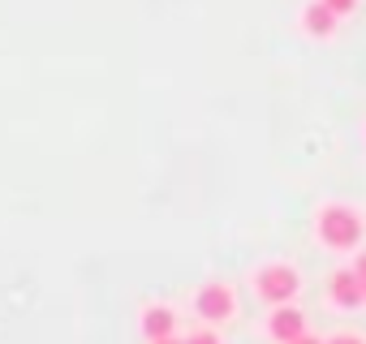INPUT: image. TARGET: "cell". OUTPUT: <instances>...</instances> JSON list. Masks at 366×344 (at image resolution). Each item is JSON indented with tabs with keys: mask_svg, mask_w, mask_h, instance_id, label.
<instances>
[{
	"mask_svg": "<svg viewBox=\"0 0 366 344\" xmlns=\"http://www.w3.org/2000/svg\"><path fill=\"white\" fill-rule=\"evenodd\" d=\"M186 344H220V340H216V335H212V331H199V335H190V340H186Z\"/></svg>",
	"mask_w": 366,
	"mask_h": 344,
	"instance_id": "cell-9",
	"label": "cell"
},
{
	"mask_svg": "<svg viewBox=\"0 0 366 344\" xmlns=\"http://www.w3.org/2000/svg\"><path fill=\"white\" fill-rule=\"evenodd\" d=\"M306 31H310V35H319V39H327V35L336 31V14L323 5V0L306 9Z\"/></svg>",
	"mask_w": 366,
	"mask_h": 344,
	"instance_id": "cell-6",
	"label": "cell"
},
{
	"mask_svg": "<svg viewBox=\"0 0 366 344\" xmlns=\"http://www.w3.org/2000/svg\"><path fill=\"white\" fill-rule=\"evenodd\" d=\"M297 284H302V280H297L293 267H280V263H276V267H263V271H259V293H263L267 301H276V305H285V301L297 293Z\"/></svg>",
	"mask_w": 366,
	"mask_h": 344,
	"instance_id": "cell-2",
	"label": "cell"
},
{
	"mask_svg": "<svg viewBox=\"0 0 366 344\" xmlns=\"http://www.w3.org/2000/svg\"><path fill=\"white\" fill-rule=\"evenodd\" d=\"M285 344H319V340H310V335H306V331H302V335H297V340H285Z\"/></svg>",
	"mask_w": 366,
	"mask_h": 344,
	"instance_id": "cell-12",
	"label": "cell"
},
{
	"mask_svg": "<svg viewBox=\"0 0 366 344\" xmlns=\"http://www.w3.org/2000/svg\"><path fill=\"white\" fill-rule=\"evenodd\" d=\"M332 344H362V340H357V335H336Z\"/></svg>",
	"mask_w": 366,
	"mask_h": 344,
	"instance_id": "cell-11",
	"label": "cell"
},
{
	"mask_svg": "<svg viewBox=\"0 0 366 344\" xmlns=\"http://www.w3.org/2000/svg\"><path fill=\"white\" fill-rule=\"evenodd\" d=\"M319 237H323L332 250H349V246H357V237H362V220H357L349 207H327V211L319 216Z\"/></svg>",
	"mask_w": 366,
	"mask_h": 344,
	"instance_id": "cell-1",
	"label": "cell"
},
{
	"mask_svg": "<svg viewBox=\"0 0 366 344\" xmlns=\"http://www.w3.org/2000/svg\"><path fill=\"white\" fill-rule=\"evenodd\" d=\"M194 310H199L207 323H224V318L233 314V288H224V284H207V288L199 293Z\"/></svg>",
	"mask_w": 366,
	"mask_h": 344,
	"instance_id": "cell-3",
	"label": "cell"
},
{
	"mask_svg": "<svg viewBox=\"0 0 366 344\" xmlns=\"http://www.w3.org/2000/svg\"><path fill=\"white\" fill-rule=\"evenodd\" d=\"M332 297L340 305H362V280H357V271H336L332 275Z\"/></svg>",
	"mask_w": 366,
	"mask_h": 344,
	"instance_id": "cell-4",
	"label": "cell"
},
{
	"mask_svg": "<svg viewBox=\"0 0 366 344\" xmlns=\"http://www.w3.org/2000/svg\"><path fill=\"white\" fill-rule=\"evenodd\" d=\"M151 344H181V340H172V335H164V340H151Z\"/></svg>",
	"mask_w": 366,
	"mask_h": 344,
	"instance_id": "cell-13",
	"label": "cell"
},
{
	"mask_svg": "<svg viewBox=\"0 0 366 344\" xmlns=\"http://www.w3.org/2000/svg\"><path fill=\"white\" fill-rule=\"evenodd\" d=\"M272 335L285 344V340H297L302 335V314L297 310H276L272 314Z\"/></svg>",
	"mask_w": 366,
	"mask_h": 344,
	"instance_id": "cell-7",
	"label": "cell"
},
{
	"mask_svg": "<svg viewBox=\"0 0 366 344\" xmlns=\"http://www.w3.org/2000/svg\"><path fill=\"white\" fill-rule=\"evenodd\" d=\"M323 5H327L336 18H340V14H349V9H353V0H323Z\"/></svg>",
	"mask_w": 366,
	"mask_h": 344,
	"instance_id": "cell-8",
	"label": "cell"
},
{
	"mask_svg": "<svg viewBox=\"0 0 366 344\" xmlns=\"http://www.w3.org/2000/svg\"><path fill=\"white\" fill-rule=\"evenodd\" d=\"M353 271H357V275L366 280V254H357V263H353Z\"/></svg>",
	"mask_w": 366,
	"mask_h": 344,
	"instance_id": "cell-10",
	"label": "cell"
},
{
	"mask_svg": "<svg viewBox=\"0 0 366 344\" xmlns=\"http://www.w3.org/2000/svg\"><path fill=\"white\" fill-rule=\"evenodd\" d=\"M142 331H147V340L172 335V310H168V305H151V310L142 314Z\"/></svg>",
	"mask_w": 366,
	"mask_h": 344,
	"instance_id": "cell-5",
	"label": "cell"
}]
</instances>
